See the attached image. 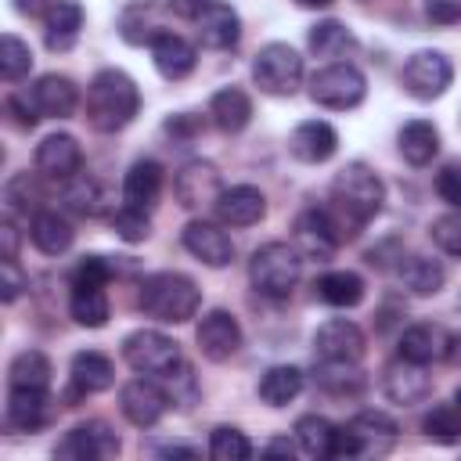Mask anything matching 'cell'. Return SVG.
Listing matches in <instances>:
<instances>
[{"label": "cell", "instance_id": "obj_56", "mask_svg": "<svg viewBox=\"0 0 461 461\" xmlns=\"http://www.w3.org/2000/svg\"><path fill=\"white\" fill-rule=\"evenodd\" d=\"M158 454H166V457H194L198 450H194V447H176V443H173V447H162Z\"/></svg>", "mask_w": 461, "mask_h": 461}, {"label": "cell", "instance_id": "obj_57", "mask_svg": "<svg viewBox=\"0 0 461 461\" xmlns=\"http://www.w3.org/2000/svg\"><path fill=\"white\" fill-rule=\"evenodd\" d=\"M295 447L288 443V439H274V443H267V454H292Z\"/></svg>", "mask_w": 461, "mask_h": 461}, {"label": "cell", "instance_id": "obj_59", "mask_svg": "<svg viewBox=\"0 0 461 461\" xmlns=\"http://www.w3.org/2000/svg\"><path fill=\"white\" fill-rule=\"evenodd\" d=\"M454 407H457V414H461V385L454 389Z\"/></svg>", "mask_w": 461, "mask_h": 461}, {"label": "cell", "instance_id": "obj_33", "mask_svg": "<svg viewBox=\"0 0 461 461\" xmlns=\"http://www.w3.org/2000/svg\"><path fill=\"white\" fill-rule=\"evenodd\" d=\"M47 389H11L7 396V425L18 432H36L47 421Z\"/></svg>", "mask_w": 461, "mask_h": 461}, {"label": "cell", "instance_id": "obj_50", "mask_svg": "<svg viewBox=\"0 0 461 461\" xmlns=\"http://www.w3.org/2000/svg\"><path fill=\"white\" fill-rule=\"evenodd\" d=\"M7 112L14 115L18 126H29V130L43 119L40 108H36V101H32V94H11V97H7Z\"/></svg>", "mask_w": 461, "mask_h": 461}, {"label": "cell", "instance_id": "obj_49", "mask_svg": "<svg viewBox=\"0 0 461 461\" xmlns=\"http://www.w3.org/2000/svg\"><path fill=\"white\" fill-rule=\"evenodd\" d=\"M425 18L432 25H457L461 22V0H421Z\"/></svg>", "mask_w": 461, "mask_h": 461}, {"label": "cell", "instance_id": "obj_6", "mask_svg": "<svg viewBox=\"0 0 461 461\" xmlns=\"http://www.w3.org/2000/svg\"><path fill=\"white\" fill-rule=\"evenodd\" d=\"M122 360L137 371V375H148V378H169L184 357H180V346L155 331V328H140V331H130L122 339Z\"/></svg>", "mask_w": 461, "mask_h": 461}, {"label": "cell", "instance_id": "obj_38", "mask_svg": "<svg viewBox=\"0 0 461 461\" xmlns=\"http://www.w3.org/2000/svg\"><path fill=\"white\" fill-rule=\"evenodd\" d=\"M68 313L76 324L83 328H104L108 324V295H104V285H72V295H68Z\"/></svg>", "mask_w": 461, "mask_h": 461}, {"label": "cell", "instance_id": "obj_25", "mask_svg": "<svg viewBox=\"0 0 461 461\" xmlns=\"http://www.w3.org/2000/svg\"><path fill=\"white\" fill-rule=\"evenodd\" d=\"M162 194V166L155 158H137L122 176V205L148 212Z\"/></svg>", "mask_w": 461, "mask_h": 461}, {"label": "cell", "instance_id": "obj_11", "mask_svg": "<svg viewBox=\"0 0 461 461\" xmlns=\"http://www.w3.org/2000/svg\"><path fill=\"white\" fill-rule=\"evenodd\" d=\"M313 353L331 364H360V357L367 353V339L360 324L346 317H331L313 331Z\"/></svg>", "mask_w": 461, "mask_h": 461}, {"label": "cell", "instance_id": "obj_8", "mask_svg": "<svg viewBox=\"0 0 461 461\" xmlns=\"http://www.w3.org/2000/svg\"><path fill=\"white\" fill-rule=\"evenodd\" d=\"M252 79L270 97H292L303 83V58L288 43H267L259 47L252 61Z\"/></svg>", "mask_w": 461, "mask_h": 461}, {"label": "cell", "instance_id": "obj_45", "mask_svg": "<svg viewBox=\"0 0 461 461\" xmlns=\"http://www.w3.org/2000/svg\"><path fill=\"white\" fill-rule=\"evenodd\" d=\"M29 68H32V50H29V43L18 40L14 32H4V40H0V76H4L7 83H18L22 76H29Z\"/></svg>", "mask_w": 461, "mask_h": 461}, {"label": "cell", "instance_id": "obj_16", "mask_svg": "<svg viewBox=\"0 0 461 461\" xmlns=\"http://www.w3.org/2000/svg\"><path fill=\"white\" fill-rule=\"evenodd\" d=\"M36 169L47 180H58V184L79 176V169H83V148H79V140L72 133H50V137H43L36 144Z\"/></svg>", "mask_w": 461, "mask_h": 461}, {"label": "cell", "instance_id": "obj_58", "mask_svg": "<svg viewBox=\"0 0 461 461\" xmlns=\"http://www.w3.org/2000/svg\"><path fill=\"white\" fill-rule=\"evenodd\" d=\"M299 7H310V11H321V7H331V0H295Z\"/></svg>", "mask_w": 461, "mask_h": 461}, {"label": "cell", "instance_id": "obj_35", "mask_svg": "<svg viewBox=\"0 0 461 461\" xmlns=\"http://www.w3.org/2000/svg\"><path fill=\"white\" fill-rule=\"evenodd\" d=\"M292 432H295V447H299L306 457H335L339 425H331L328 418H321V414H303Z\"/></svg>", "mask_w": 461, "mask_h": 461}, {"label": "cell", "instance_id": "obj_43", "mask_svg": "<svg viewBox=\"0 0 461 461\" xmlns=\"http://www.w3.org/2000/svg\"><path fill=\"white\" fill-rule=\"evenodd\" d=\"M317 382H321L331 396H357V393L364 389V375L357 371V364H331V360H321Z\"/></svg>", "mask_w": 461, "mask_h": 461}, {"label": "cell", "instance_id": "obj_29", "mask_svg": "<svg viewBox=\"0 0 461 461\" xmlns=\"http://www.w3.org/2000/svg\"><path fill=\"white\" fill-rule=\"evenodd\" d=\"M396 148L403 155V162L411 166H429L439 151V130L429 122V119H411L400 126V137H396Z\"/></svg>", "mask_w": 461, "mask_h": 461}, {"label": "cell", "instance_id": "obj_15", "mask_svg": "<svg viewBox=\"0 0 461 461\" xmlns=\"http://www.w3.org/2000/svg\"><path fill=\"white\" fill-rule=\"evenodd\" d=\"M194 339H198V349H202L205 360L223 364V360H230V357L238 353V346H241V324H238V317H234L230 310H209V313L198 321Z\"/></svg>", "mask_w": 461, "mask_h": 461}, {"label": "cell", "instance_id": "obj_13", "mask_svg": "<svg viewBox=\"0 0 461 461\" xmlns=\"http://www.w3.org/2000/svg\"><path fill=\"white\" fill-rule=\"evenodd\" d=\"M223 184H220V169L205 158H191L176 169L173 176V194L184 209H202V205H216Z\"/></svg>", "mask_w": 461, "mask_h": 461}, {"label": "cell", "instance_id": "obj_2", "mask_svg": "<svg viewBox=\"0 0 461 461\" xmlns=\"http://www.w3.org/2000/svg\"><path fill=\"white\" fill-rule=\"evenodd\" d=\"M137 112H140V90L126 72L104 68L90 79V86H86V122L97 133H115V130L130 126Z\"/></svg>", "mask_w": 461, "mask_h": 461}, {"label": "cell", "instance_id": "obj_53", "mask_svg": "<svg viewBox=\"0 0 461 461\" xmlns=\"http://www.w3.org/2000/svg\"><path fill=\"white\" fill-rule=\"evenodd\" d=\"M0 241H4V259H18V230L11 216L0 223Z\"/></svg>", "mask_w": 461, "mask_h": 461}, {"label": "cell", "instance_id": "obj_34", "mask_svg": "<svg viewBox=\"0 0 461 461\" xmlns=\"http://www.w3.org/2000/svg\"><path fill=\"white\" fill-rule=\"evenodd\" d=\"M61 202H65V209L76 212V216H101V212L108 209V191H104L101 180L79 173V176L65 180V187H61Z\"/></svg>", "mask_w": 461, "mask_h": 461}, {"label": "cell", "instance_id": "obj_23", "mask_svg": "<svg viewBox=\"0 0 461 461\" xmlns=\"http://www.w3.org/2000/svg\"><path fill=\"white\" fill-rule=\"evenodd\" d=\"M151 61H155L158 76H166V79H184V76L194 72L198 50H194L180 32H169V29H166L162 36L151 40Z\"/></svg>", "mask_w": 461, "mask_h": 461}, {"label": "cell", "instance_id": "obj_18", "mask_svg": "<svg viewBox=\"0 0 461 461\" xmlns=\"http://www.w3.org/2000/svg\"><path fill=\"white\" fill-rule=\"evenodd\" d=\"M382 389H385V396H389L393 403L411 407V403H421V400L432 396V375L425 371V364H414V360L396 357V360L385 367Z\"/></svg>", "mask_w": 461, "mask_h": 461}, {"label": "cell", "instance_id": "obj_24", "mask_svg": "<svg viewBox=\"0 0 461 461\" xmlns=\"http://www.w3.org/2000/svg\"><path fill=\"white\" fill-rule=\"evenodd\" d=\"M29 94H32V101H36V108H40L43 119H68L76 112V104H79L76 83L68 76H58V72L40 76Z\"/></svg>", "mask_w": 461, "mask_h": 461}, {"label": "cell", "instance_id": "obj_21", "mask_svg": "<svg viewBox=\"0 0 461 461\" xmlns=\"http://www.w3.org/2000/svg\"><path fill=\"white\" fill-rule=\"evenodd\" d=\"M288 151H292L299 162H310V166L328 162V158L339 151V133H335V126L324 122V119H306V122H299V126L292 130Z\"/></svg>", "mask_w": 461, "mask_h": 461}, {"label": "cell", "instance_id": "obj_19", "mask_svg": "<svg viewBox=\"0 0 461 461\" xmlns=\"http://www.w3.org/2000/svg\"><path fill=\"white\" fill-rule=\"evenodd\" d=\"M194 32H198V43L209 47V50H230L238 40H241V18L230 4L223 0H212L198 18H194Z\"/></svg>", "mask_w": 461, "mask_h": 461}, {"label": "cell", "instance_id": "obj_54", "mask_svg": "<svg viewBox=\"0 0 461 461\" xmlns=\"http://www.w3.org/2000/svg\"><path fill=\"white\" fill-rule=\"evenodd\" d=\"M54 7V0H14V11L25 14V18H40Z\"/></svg>", "mask_w": 461, "mask_h": 461}, {"label": "cell", "instance_id": "obj_17", "mask_svg": "<svg viewBox=\"0 0 461 461\" xmlns=\"http://www.w3.org/2000/svg\"><path fill=\"white\" fill-rule=\"evenodd\" d=\"M180 241H184V249L198 259V263H205V267H227L230 259H234V241H230V234L220 227V223H209V220H191L187 227H184V234H180Z\"/></svg>", "mask_w": 461, "mask_h": 461}, {"label": "cell", "instance_id": "obj_55", "mask_svg": "<svg viewBox=\"0 0 461 461\" xmlns=\"http://www.w3.org/2000/svg\"><path fill=\"white\" fill-rule=\"evenodd\" d=\"M447 360H450L454 367H461V335H450V342H447Z\"/></svg>", "mask_w": 461, "mask_h": 461}, {"label": "cell", "instance_id": "obj_7", "mask_svg": "<svg viewBox=\"0 0 461 461\" xmlns=\"http://www.w3.org/2000/svg\"><path fill=\"white\" fill-rule=\"evenodd\" d=\"M310 97L321 108L346 112V108H357L367 97V79H364V72L357 65L331 61V65H324V68H317L310 76Z\"/></svg>", "mask_w": 461, "mask_h": 461}, {"label": "cell", "instance_id": "obj_12", "mask_svg": "<svg viewBox=\"0 0 461 461\" xmlns=\"http://www.w3.org/2000/svg\"><path fill=\"white\" fill-rule=\"evenodd\" d=\"M119 407H122V418H126L130 425L151 429V425H158V418L166 414L169 393H166L155 378L140 375V378H130V382L119 389Z\"/></svg>", "mask_w": 461, "mask_h": 461}, {"label": "cell", "instance_id": "obj_44", "mask_svg": "<svg viewBox=\"0 0 461 461\" xmlns=\"http://www.w3.org/2000/svg\"><path fill=\"white\" fill-rule=\"evenodd\" d=\"M421 432H425L432 443H457V439H461V414H457V407H454V403H439V407L425 411Z\"/></svg>", "mask_w": 461, "mask_h": 461}, {"label": "cell", "instance_id": "obj_4", "mask_svg": "<svg viewBox=\"0 0 461 461\" xmlns=\"http://www.w3.org/2000/svg\"><path fill=\"white\" fill-rule=\"evenodd\" d=\"M299 274H303V256L288 241H267L249 259V281L267 299H288L292 288L299 285Z\"/></svg>", "mask_w": 461, "mask_h": 461}, {"label": "cell", "instance_id": "obj_46", "mask_svg": "<svg viewBox=\"0 0 461 461\" xmlns=\"http://www.w3.org/2000/svg\"><path fill=\"white\" fill-rule=\"evenodd\" d=\"M112 227L122 241H144L151 234V223H148V212L133 209V205H122L112 212Z\"/></svg>", "mask_w": 461, "mask_h": 461}, {"label": "cell", "instance_id": "obj_40", "mask_svg": "<svg viewBox=\"0 0 461 461\" xmlns=\"http://www.w3.org/2000/svg\"><path fill=\"white\" fill-rule=\"evenodd\" d=\"M306 43H310V50H313L317 58H339V54H346V50L353 47V32H349L342 22L328 18V22H317V25L310 29Z\"/></svg>", "mask_w": 461, "mask_h": 461}, {"label": "cell", "instance_id": "obj_14", "mask_svg": "<svg viewBox=\"0 0 461 461\" xmlns=\"http://www.w3.org/2000/svg\"><path fill=\"white\" fill-rule=\"evenodd\" d=\"M119 447H122L119 436L104 421H86V425L68 429L65 439L54 447V454L68 461H104V457H115Z\"/></svg>", "mask_w": 461, "mask_h": 461}, {"label": "cell", "instance_id": "obj_28", "mask_svg": "<svg viewBox=\"0 0 461 461\" xmlns=\"http://www.w3.org/2000/svg\"><path fill=\"white\" fill-rule=\"evenodd\" d=\"M209 115L223 133H241L252 119V97L241 86H223L209 101Z\"/></svg>", "mask_w": 461, "mask_h": 461}, {"label": "cell", "instance_id": "obj_52", "mask_svg": "<svg viewBox=\"0 0 461 461\" xmlns=\"http://www.w3.org/2000/svg\"><path fill=\"white\" fill-rule=\"evenodd\" d=\"M166 4H169V11H173V14H180V18H191V22H194V18H198L212 0H166Z\"/></svg>", "mask_w": 461, "mask_h": 461}, {"label": "cell", "instance_id": "obj_10", "mask_svg": "<svg viewBox=\"0 0 461 461\" xmlns=\"http://www.w3.org/2000/svg\"><path fill=\"white\" fill-rule=\"evenodd\" d=\"M292 238H295L299 256L328 263L335 256L339 241H342V227L331 216V209H303L295 216V223H292Z\"/></svg>", "mask_w": 461, "mask_h": 461}, {"label": "cell", "instance_id": "obj_48", "mask_svg": "<svg viewBox=\"0 0 461 461\" xmlns=\"http://www.w3.org/2000/svg\"><path fill=\"white\" fill-rule=\"evenodd\" d=\"M436 194H439L450 209H461V162H447V166L436 173Z\"/></svg>", "mask_w": 461, "mask_h": 461}, {"label": "cell", "instance_id": "obj_20", "mask_svg": "<svg viewBox=\"0 0 461 461\" xmlns=\"http://www.w3.org/2000/svg\"><path fill=\"white\" fill-rule=\"evenodd\" d=\"M216 216H220L223 227H252L267 216V198L252 184L223 187L220 198H216Z\"/></svg>", "mask_w": 461, "mask_h": 461}, {"label": "cell", "instance_id": "obj_30", "mask_svg": "<svg viewBox=\"0 0 461 461\" xmlns=\"http://www.w3.org/2000/svg\"><path fill=\"white\" fill-rule=\"evenodd\" d=\"M29 238H32V245H36L40 252H47V256H61V252H68L76 230H72V223H68L61 212H54V209H40V212L32 216V223H29Z\"/></svg>", "mask_w": 461, "mask_h": 461}, {"label": "cell", "instance_id": "obj_47", "mask_svg": "<svg viewBox=\"0 0 461 461\" xmlns=\"http://www.w3.org/2000/svg\"><path fill=\"white\" fill-rule=\"evenodd\" d=\"M432 241H436L447 256H457V259H461V209L443 212V216L432 220Z\"/></svg>", "mask_w": 461, "mask_h": 461}, {"label": "cell", "instance_id": "obj_41", "mask_svg": "<svg viewBox=\"0 0 461 461\" xmlns=\"http://www.w3.org/2000/svg\"><path fill=\"white\" fill-rule=\"evenodd\" d=\"M209 457L212 461H249L252 457V443L241 429L234 425H216L209 432Z\"/></svg>", "mask_w": 461, "mask_h": 461}, {"label": "cell", "instance_id": "obj_39", "mask_svg": "<svg viewBox=\"0 0 461 461\" xmlns=\"http://www.w3.org/2000/svg\"><path fill=\"white\" fill-rule=\"evenodd\" d=\"M11 389H47L50 385V360L40 349H25L7 367Z\"/></svg>", "mask_w": 461, "mask_h": 461}, {"label": "cell", "instance_id": "obj_37", "mask_svg": "<svg viewBox=\"0 0 461 461\" xmlns=\"http://www.w3.org/2000/svg\"><path fill=\"white\" fill-rule=\"evenodd\" d=\"M162 32H166V25H162L158 7H155L151 0L130 4V7L119 14V36H122L126 43H148V47H151V40L162 36Z\"/></svg>", "mask_w": 461, "mask_h": 461}, {"label": "cell", "instance_id": "obj_42", "mask_svg": "<svg viewBox=\"0 0 461 461\" xmlns=\"http://www.w3.org/2000/svg\"><path fill=\"white\" fill-rule=\"evenodd\" d=\"M36 202H40V187H36V180L29 176V173H14L7 184H4V205H7V216L14 220V216H36L40 209H36Z\"/></svg>", "mask_w": 461, "mask_h": 461}, {"label": "cell", "instance_id": "obj_22", "mask_svg": "<svg viewBox=\"0 0 461 461\" xmlns=\"http://www.w3.org/2000/svg\"><path fill=\"white\" fill-rule=\"evenodd\" d=\"M83 29V7L79 0H54V7L43 14V43L54 54H65L76 47Z\"/></svg>", "mask_w": 461, "mask_h": 461}, {"label": "cell", "instance_id": "obj_36", "mask_svg": "<svg viewBox=\"0 0 461 461\" xmlns=\"http://www.w3.org/2000/svg\"><path fill=\"white\" fill-rule=\"evenodd\" d=\"M303 393V371L295 364H274L259 378V400L270 407H288Z\"/></svg>", "mask_w": 461, "mask_h": 461}, {"label": "cell", "instance_id": "obj_31", "mask_svg": "<svg viewBox=\"0 0 461 461\" xmlns=\"http://www.w3.org/2000/svg\"><path fill=\"white\" fill-rule=\"evenodd\" d=\"M396 274H400L403 288L414 292V295H436L443 288V281H447L443 263L432 259V256H400Z\"/></svg>", "mask_w": 461, "mask_h": 461}, {"label": "cell", "instance_id": "obj_27", "mask_svg": "<svg viewBox=\"0 0 461 461\" xmlns=\"http://www.w3.org/2000/svg\"><path fill=\"white\" fill-rule=\"evenodd\" d=\"M447 342H450V335L439 324H411L400 335L396 353L403 360H414V364H432V360H443L447 357Z\"/></svg>", "mask_w": 461, "mask_h": 461}, {"label": "cell", "instance_id": "obj_32", "mask_svg": "<svg viewBox=\"0 0 461 461\" xmlns=\"http://www.w3.org/2000/svg\"><path fill=\"white\" fill-rule=\"evenodd\" d=\"M317 299L328 303V306H339V310H353L364 303V277L353 274V270H328L317 277Z\"/></svg>", "mask_w": 461, "mask_h": 461}, {"label": "cell", "instance_id": "obj_60", "mask_svg": "<svg viewBox=\"0 0 461 461\" xmlns=\"http://www.w3.org/2000/svg\"><path fill=\"white\" fill-rule=\"evenodd\" d=\"M457 306H461V299H457Z\"/></svg>", "mask_w": 461, "mask_h": 461}, {"label": "cell", "instance_id": "obj_3", "mask_svg": "<svg viewBox=\"0 0 461 461\" xmlns=\"http://www.w3.org/2000/svg\"><path fill=\"white\" fill-rule=\"evenodd\" d=\"M137 306L144 310V317H151L158 324H184V321H191L198 313L202 292L187 274L158 270V274L140 281Z\"/></svg>", "mask_w": 461, "mask_h": 461}, {"label": "cell", "instance_id": "obj_26", "mask_svg": "<svg viewBox=\"0 0 461 461\" xmlns=\"http://www.w3.org/2000/svg\"><path fill=\"white\" fill-rule=\"evenodd\" d=\"M68 378H72V396L104 393V389H112V382H115V364H112L104 353H97V349H83V353L72 357Z\"/></svg>", "mask_w": 461, "mask_h": 461}, {"label": "cell", "instance_id": "obj_51", "mask_svg": "<svg viewBox=\"0 0 461 461\" xmlns=\"http://www.w3.org/2000/svg\"><path fill=\"white\" fill-rule=\"evenodd\" d=\"M22 288H25V277H22L18 263L14 259H4L0 263V299L4 303H14L22 295Z\"/></svg>", "mask_w": 461, "mask_h": 461}, {"label": "cell", "instance_id": "obj_5", "mask_svg": "<svg viewBox=\"0 0 461 461\" xmlns=\"http://www.w3.org/2000/svg\"><path fill=\"white\" fill-rule=\"evenodd\" d=\"M400 425L385 414V411H360L353 414L339 436H335V457H371V454H385L396 443Z\"/></svg>", "mask_w": 461, "mask_h": 461}, {"label": "cell", "instance_id": "obj_1", "mask_svg": "<svg viewBox=\"0 0 461 461\" xmlns=\"http://www.w3.org/2000/svg\"><path fill=\"white\" fill-rule=\"evenodd\" d=\"M382 202H385V184L364 162H349L342 173H335V180H331V216L339 220V227H349V234L357 227L371 223L382 212Z\"/></svg>", "mask_w": 461, "mask_h": 461}, {"label": "cell", "instance_id": "obj_9", "mask_svg": "<svg viewBox=\"0 0 461 461\" xmlns=\"http://www.w3.org/2000/svg\"><path fill=\"white\" fill-rule=\"evenodd\" d=\"M454 79V65L443 50H414L403 68H400V86L414 97V101H432L439 97Z\"/></svg>", "mask_w": 461, "mask_h": 461}]
</instances>
